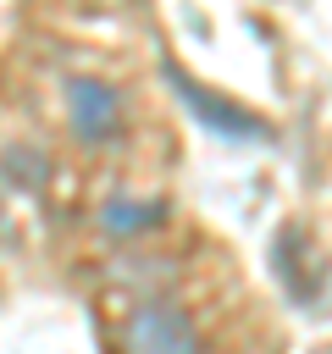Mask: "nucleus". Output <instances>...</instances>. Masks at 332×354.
<instances>
[{
	"mask_svg": "<svg viewBox=\"0 0 332 354\" xmlns=\"http://www.w3.org/2000/svg\"><path fill=\"white\" fill-rule=\"evenodd\" d=\"M166 77H172V88L194 105V116L205 122V127H216V133H227V138H266L271 127L255 116V111H243V105H232V100H216V94H205L188 72H177V66H166Z\"/></svg>",
	"mask_w": 332,
	"mask_h": 354,
	"instance_id": "obj_3",
	"label": "nucleus"
},
{
	"mask_svg": "<svg viewBox=\"0 0 332 354\" xmlns=\"http://www.w3.org/2000/svg\"><path fill=\"white\" fill-rule=\"evenodd\" d=\"M166 216V205H127V199H111L105 205V227L111 232H144Z\"/></svg>",
	"mask_w": 332,
	"mask_h": 354,
	"instance_id": "obj_4",
	"label": "nucleus"
},
{
	"mask_svg": "<svg viewBox=\"0 0 332 354\" xmlns=\"http://www.w3.org/2000/svg\"><path fill=\"white\" fill-rule=\"evenodd\" d=\"M0 171H6L11 183H22V188H39V183H44V171H50V160L17 144V149H6V155H0Z\"/></svg>",
	"mask_w": 332,
	"mask_h": 354,
	"instance_id": "obj_5",
	"label": "nucleus"
},
{
	"mask_svg": "<svg viewBox=\"0 0 332 354\" xmlns=\"http://www.w3.org/2000/svg\"><path fill=\"white\" fill-rule=\"evenodd\" d=\"M122 354H205V343H199V326L188 310L144 304V310H133V321L122 332Z\"/></svg>",
	"mask_w": 332,
	"mask_h": 354,
	"instance_id": "obj_1",
	"label": "nucleus"
},
{
	"mask_svg": "<svg viewBox=\"0 0 332 354\" xmlns=\"http://www.w3.org/2000/svg\"><path fill=\"white\" fill-rule=\"evenodd\" d=\"M11 243V216H6V205H0V249Z\"/></svg>",
	"mask_w": 332,
	"mask_h": 354,
	"instance_id": "obj_6",
	"label": "nucleus"
},
{
	"mask_svg": "<svg viewBox=\"0 0 332 354\" xmlns=\"http://www.w3.org/2000/svg\"><path fill=\"white\" fill-rule=\"evenodd\" d=\"M66 116H72V133H77V138L105 144V138H116V127H122V100H116V88L100 83V77H72V83H66Z\"/></svg>",
	"mask_w": 332,
	"mask_h": 354,
	"instance_id": "obj_2",
	"label": "nucleus"
}]
</instances>
